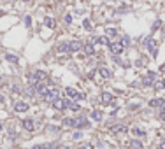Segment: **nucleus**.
Masks as SVG:
<instances>
[{
  "label": "nucleus",
  "mask_w": 165,
  "mask_h": 149,
  "mask_svg": "<svg viewBox=\"0 0 165 149\" xmlns=\"http://www.w3.org/2000/svg\"><path fill=\"white\" fill-rule=\"evenodd\" d=\"M0 79H2V77H0Z\"/></svg>",
  "instance_id": "43"
},
{
  "label": "nucleus",
  "mask_w": 165,
  "mask_h": 149,
  "mask_svg": "<svg viewBox=\"0 0 165 149\" xmlns=\"http://www.w3.org/2000/svg\"><path fill=\"white\" fill-rule=\"evenodd\" d=\"M107 47H109V51H111V53H112L114 56L121 55V53H123V49H125L121 42H111V44L107 46Z\"/></svg>",
  "instance_id": "3"
},
{
  "label": "nucleus",
  "mask_w": 165,
  "mask_h": 149,
  "mask_svg": "<svg viewBox=\"0 0 165 149\" xmlns=\"http://www.w3.org/2000/svg\"><path fill=\"white\" fill-rule=\"evenodd\" d=\"M146 61H147L146 58H141V60H137V61H135V65H137V67H142V65H144Z\"/></svg>",
  "instance_id": "28"
},
{
  "label": "nucleus",
  "mask_w": 165,
  "mask_h": 149,
  "mask_svg": "<svg viewBox=\"0 0 165 149\" xmlns=\"http://www.w3.org/2000/svg\"><path fill=\"white\" fill-rule=\"evenodd\" d=\"M2 102H4V95H0V104H2Z\"/></svg>",
  "instance_id": "40"
},
{
  "label": "nucleus",
  "mask_w": 165,
  "mask_h": 149,
  "mask_svg": "<svg viewBox=\"0 0 165 149\" xmlns=\"http://www.w3.org/2000/svg\"><path fill=\"white\" fill-rule=\"evenodd\" d=\"M164 88H165L164 81H156V83H155V90H164Z\"/></svg>",
  "instance_id": "24"
},
{
  "label": "nucleus",
  "mask_w": 165,
  "mask_h": 149,
  "mask_svg": "<svg viewBox=\"0 0 165 149\" xmlns=\"http://www.w3.org/2000/svg\"><path fill=\"white\" fill-rule=\"evenodd\" d=\"M53 107H55L56 111H65L67 109V100L65 98H56L55 102H53Z\"/></svg>",
  "instance_id": "7"
},
{
  "label": "nucleus",
  "mask_w": 165,
  "mask_h": 149,
  "mask_svg": "<svg viewBox=\"0 0 165 149\" xmlns=\"http://www.w3.org/2000/svg\"><path fill=\"white\" fill-rule=\"evenodd\" d=\"M4 130V125H2V123H0V131Z\"/></svg>",
  "instance_id": "41"
},
{
  "label": "nucleus",
  "mask_w": 165,
  "mask_h": 149,
  "mask_svg": "<svg viewBox=\"0 0 165 149\" xmlns=\"http://www.w3.org/2000/svg\"><path fill=\"white\" fill-rule=\"evenodd\" d=\"M77 149H92V146H81V148H77Z\"/></svg>",
  "instance_id": "33"
},
{
  "label": "nucleus",
  "mask_w": 165,
  "mask_h": 149,
  "mask_svg": "<svg viewBox=\"0 0 165 149\" xmlns=\"http://www.w3.org/2000/svg\"><path fill=\"white\" fill-rule=\"evenodd\" d=\"M65 95L69 96V100H76V102L84 100V93H79V91H76L74 88H65Z\"/></svg>",
  "instance_id": "1"
},
{
  "label": "nucleus",
  "mask_w": 165,
  "mask_h": 149,
  "mask_svg": "<svg viewBox=\"0 0 165 149\" xmlns=\"http://www.w3.org/2000/svg\"><path fill=\"white\" fill-rule=\"evenodd\" d=\"M98 72H100V75H102L104 79H111V75H112V72H111L107 67H100V70H98Z\"/></svg>",
  "instance_id": "15"
},
{
  "label": "nucleus",
  "mask_w": 165,
  "mask_h": 149,
  "mask_svg": "<svg viewBox=\"0 0 165 149\" xmlns=\"http://www.w3.org/2000/svg\"><path fill=\"white\" fill-rule=\"evenodd\" d=\"M26 95H28V96H34V95H35V90H34L32 86H30V88H26Z\"/></svg>",
  "instance_id": "30"
},
{
  "label": "nucleus",
  "mask_w": 165,
  "mask_h": 149,
  "mask_svg": "<svg viewBox=\"0 0 165 149\" xmlns=\"http://www.w3.org/2000/svg\"><path fill=\"white\" fill-rule=\"evenodd\" d=\"M160 26H162V21H160V19H156V21H155V25H153V32H156Z\"/></svg>",
  "instance_id": "27"
},
{
  "label": "nucleus",
  "mask_w": 165,
  "mask_h": 149,
  "mask_svg": "<svg viewBox=\"0 0 165 149\" xmlns=\"http://www.w3.org/2000/svg\"><path fill=\"white\" fill-rule=\"evenodd\" d=\"M44 25H46L48 28H55V26H56V21L51 18V16H48V18L44 19Z\"/></svg>",
  "instance_id": "16"
},
{
  "label": "nucleus",
  "mask_w": 165,
  "mask_h": 149,
  "mask_svg": "<svg viewBox=\"0 0 165 149\" xmlns=\"http://www.w3.org/2000/svg\"><path fill=\"white\" fill-rule=\"evenodd\" d=\"M32 149H46V146H35V148H32Z\"/></svg>",
  "instance_id": "34"
},
{
  "label": "nucleus",
  "mask_w": 165,
  "mask_h": 149,
  "mask_svg": "<svg viewBox=\"0 0 165 149\" xmlns=\"http://www.w3.org/2000/svg\"><path fill=\"white\" fill-rule=\"evenodd\" d=\"M116 28H107V37H116Z\"/></svg>",
  "instance_id": "25"
},
{
  "label": "nucleus",
  "mask_w": 165,
  "mask_h": 149,
  "mask_svg": "<svg viewBox=\"0 0 165 149\" xmlns=\"http://www.w3.org/2000/svg\"><path fill=\"white\" fill-rule=\"evenodd\" d=\"M5 60L11 61V63H18V56L16 55H5Z\"/></svg>",
  "instance_id": "21"
},
{
  "label": "nucleus",
  "mask_w": 165,
  "mask_h": 149,
  "mask_svg": "<svg viewBox=\"0 0 165 149\" xmlns=\"http://www.w3.org/2000/svg\"><path fill=\"white\" fill-rule=\"evenodd\" d=\"M160 72H164V74H165V63L162 65V67H160Z\"/></svg>",
  "instance_id": "35"
},
{
  "label": "nucleus",
  "mask_w": 165,
  "mask_h": 149,
  "mask_svg": "<svg viewBox=\"0 0 165 149\" xmlns=\"http://www.w3.org/2000/svg\"><path fill=\"white\" fill-rule=\"evenodd\" d=\"M21 2H23V4H32L34 0H21Z\"/></svg>",
  "instance_id": "36"
},
{
  "label": "nucleus",
  "mask_w": 165,
  "mask_h": 149,
  "mask_svg": "<svg viewBox=\"0 0 165 149\" xmlns=\"http://www.w3.org/2000/svg\"><path fill=\"white\" fill-rule=\"evenodd\" d=\"M111 130H112V133H121V131H125V133H127V130H128V128H127L125 125H118V126H112Z\"/></svg>",
  "instance_id": "17"
},
{
  "label": "nucleus",
  "mask_w": 165,
  "mask_h": 149,
  "mask_svg": "<svg viewBox=\"0 0 165 149\" xmlns=\"http://www.w3.org/2000/svg\"><path fill=\"white\" fill-rule=\"evenodd\" d=\"M86 126H88V121H86L84 116H77V118L74 119V126L72 128H86Z\"/></svg>",
  "instance_id": "6"
},
{
  "label": "nucleus",
  "mask_w": 165,
  "mask_h": 149,
  "mask_svg": "<svg viewBox=\"0 0 165 149\" xmlns=\"http://www.w3.org/2000/svg\"><path fill=\"white\" fill-rule=\"evenodd\" d=\"M160 109H162V112H165V102L162 104V107H160Z\"/></svg>",
  "instance_id": "38"
},
{
  "label": "nucleus",
  "mask_w": 165,
  "mask_h": 149,
  "mask_svg": "<svg viewBox=\"0 0 165 149\" xmlns=\"http://www.w3.org/2000/svg\"><path fill=\"white\" fill-rule=\"evenodd\" d=\"M155 79H156V74H155V72H147V75L142 79V84H144V86H151Z\"/></svg>",
  "instance_id": "9"
},
{
  "label": "nucleus",
  "mask_w": 165,
  "mask_h": 149,
  "mask_svg": "<svg viewBox=\"0 0 165 149\" xmlns=\"http://www.w3.org/2000/svg\"><path fill=\"white\" fill-rule=\"evenodd\" d=\"M0 49H2V44H0Z\"/></svg>",
  "instance_id": "42"
},
{
  "label": "nucleus",
  "mask_w": 165,
  "mask_h": 149,
  "mask_svg": "<svg viewBox=\"0 0 165 149\" xmlns=\"http://www.w3.org/2000/svg\"><path fill=\"white\" fill-rule=\"evenodd\" d=\"M144 47H146V49H153V47H155V39L151 37V35L144 39Z\"/></svg>",
  "instance_id": "14"
},
{
  "label": "nucleus",
  "mask_w": 165,
  "mask_h": 149,
  "mask_svg": "<svg viewBox=\"0 0 165 149\" xmlns=\"http://www.w3.org/2000/svg\"><path fill=\"white\" fill-rule=\"evenodd\" d=\"M160 149H165V140L162 142V144H160Z\"/></svg>",
  "instance_id": "39"
},
{
  "label": "nucleus",
  "mask_w": 165,
  "mask_h": 149,
  "mask_svg": "<svg viewBox=\"0 0 165 149\" xmlns=\"http://www.w3.org/2000/svg\"><path fill=\"white\" fill-rule=\"evenodd\" d=\"M84 47V44L81 42V40H72V42H69V53H77V51H81Z\"/></svg>",
  "instance_id": "5"
},
{
  "label": "nucleus",
  "mask_w": 165,
  "mask_h": 149,
  "mask_svg": "<svg viewBox=\"0 0 165 149\" xmlns=\"http://www.w3.org/2000/svg\"><path fill=\"white\" fill-rule=\"evenodd\" d=\"M35 74H37V77H39V81H44V79L48 77V74H46L44 70H35Z\"/></svg>",
  "instance_id": "22"
},
{
  "label": "nucleus",
  "mask_w": 165,
  "mask_h": 149,
  "mask_svg": "<svg viewBox=\"0 0 165 149\" xmlns=\"http://www.w3.org/2000/svg\"><path fill=\"white\" fill-rule=\"evenodd\" d=\"M133 133H135L137 137H142V135H146V131L141 130V128H133Z\"/></svg>",
  "instance_id": "26"
},
{
  "label": "nucleus",
  "mask_w": 165,
  "mask_h": 149,
  "mask_svg": "<svg viewBox=\"0 0 165 149\" xmlns=\"http://www.w3.org/2000/svg\"><path fill=\"white\" fill-rule=\"evenodd\" d=\"M58 51L60 53H69V44H60L58 46Z\"/></svg>",
  "instance_id": "23"
},
{
  "label": "nucleus",
  "mask_w": 165,
  "mask_h": 149,
  "mask_svg": "<svg viewBox=\"0 0 165 149\" xmlns=\"http://www.w3.org/2000/svg\"><path fill=\"white\" fill-rule=\"evenodd\" d=\"M83 49H84V53H86L88 56L95 55V44H93V42H88V44H84V47H83Z\"/></svg>",
  "instance_id": "11"
},
{
  "label": "nucleus",
  "mask_w": 165,
  "mask_h": 149,
  "mask_svg": "<svg viewBox=\"0 0 165 149\" xmlns=\"http://www.w3.org/2000/svg\"><path fill=\"white\" fill-rule=\"evenodd\" d=\"M34 88H35V93H37V95H40V96H44V95L48 93V90H49V88H48V86H46L44 83H37Z\"/></svg>",
  "instance_id": "8"
},
{
  "label": "nucleus",
  "mask_w": 165,
  "mask_h": 149,
  "mask_svg": "<svg viewBox=\"0 0 165 149\" xmlns=\"http://www.w3.org/2000/svg\"><path fill=\"white\" fill-rule=\"evenodd\" d=\"M130 146L133 149H142V142L139 139H133V140H130Z\"/></svg>",
  "instance_id": "19"
},
{
  "label": "nucleus",
  "mask_w": 165,
  "mask_h": 149,
  "mask_svg": "<svg viewBox=\"0 0 165 149\" xmlns=\"http://www.w3.org/2000/svg\"><path fill=\"white\" fill-rule=\"evenodd\" d=\"M160 118H162V121H165V112H162V114H160Z\"/></svg>",
  "instance_id": "37"
},
{
  "label": "nucleus",
  "mask_w": 165,
  "mask_h": 149,
  "mask_svg": "<svg viewBox=\"0 0 165 149\" xmlns=\"http://www.w3.org/2000/svg\"><path fill=\"white\" fill-rule=\"evenodd\" d=\"M23 128L26 131H34V128H35L34 126V121L32 119H23Z\"/></svg>",
  "instance_id": "12"
},
{
  "label": "nucleus",
  "mask_w": 165,
  "mask_h": 149,
  "mask_svg": "<svg viewBox=\"0 0 165 149\" xmlns=\"http://www.w3.org/2000/svg\"><path fill=\"white\" fill-rule=\"evenodd\" d=\"M25 25H26V26H30V25H32V19H30V16H26V18H25Z\"/></svg>",
  "instance_id": "31"
},
{
  "label": "nucleus",
  "mask_w": 165,
  "mask_h": 149,
  "mask_svg": "<svg viewBox=\"0 0 165 149\" xmlns=\"http://www.w3.org/2000/svg\"><path fill=\"white\" fill-rule=\"evenodd\" d=\"M65 23H72V16L70 14H65Z\"/></svg>",
  "instance_id": "32"
},
{
  "label": "nucleus",
  "mask_w": 165,
  "mask_h": 149,
  "mask_svg": "<svg viewBox=\"0 0 165 149\" xmlns=\"http://www.w3.org/2000/svg\"><path fill=\"white\" fill-rule=\"evenodd\" d=\"M14 111H16V112H26V111H28V104L19 100V102L14 104Z\"/></svg>",
  "instance_id": "10"
},
{
  "label": "nucleus",
  "mask_w": 165,
  "mask_h": 149,
  "mask_svg": "<svg viewBox=\"0 0 165 149\" xmlns=\"http://www.w3.org/2000/svg\"><path fill=\"white\" fill-rule=\"evenodd\" d=\"M121 44H123V47H127V46L130 44V37H123L121 39Z\"/></svg>",
  "instance_id": "29"
},
{
  "label": "nucleus",
  "mask_w": 165,
  "mask_h": 149,
  "mask_svg": "<svg viewBox=\"0 0 165 149\" xmlns=\"http://www.w3.org/2000/svg\"><path fill=\"white\" fill-rule=\"evenodd\" d=\"M97 44H102V46H109L111 44V40H109V37H97Z\"/></svg>",
  "instance_id": "18"
},
{
  "label": "nucleus",
  "mask_w": 165,
  "mask_h": 149,
  "mask_svg": "<svg viewBox=\"0 0 165 149\" xmlns=\"http://www.w3.org/2000/svg\"><path fill=\"white\" fill-rule=\"evenodd\" d=\"M42 98H44V102H48V104H53L56 98H58V90H56V88H49V90H48V93L44 95Z\"/></svg>",
  "instance_id": "2"
},
{
  "label": "nucleus",
  "mask_w": 165,
  "mask_h": 149,
  "mask_svg": "<svg viewBox=\"0 0 165 149\" xmlns=\"http://www.w3.org/2000/svg\"><path fill=\"white\" fill-rule=\"evenodd\" d=\"M164 102H165L164 98H151L149 100V107H162Z\"/></svg>",
  "instance_id": "13"
},
{
  "label": "nucleus",
  "mask_w": 165,
  "mask_h": 149,
  "mask_svg": "<svg viewBox=\"0 0 165 149\" xmlns=\"http://www.w3.org/2000/svg\"><path fill=\"white\" fill-rule=\"evenodd\" d=\"M114 102V96H112V93H109V91H104V93L100 95V104L102 105H111Z\"/></svg>",
  "instance_id": "4"
},
{
  "label": "nucleus",
  "mask_w": 165,
  "mask_h": 149,
  "mask_svg": "<svg viewBox=\"0 0 165 149\" xmlns=\"http://www.w3.org/2000/svg\"><path fill=\"white\" fill-rule=\"evenodd\" d=\"M90 116H92V119H95V121H100L102 119V112L100 111H92Z\"/></svg>",
  "instance_id": "20"
}]
</instances>
